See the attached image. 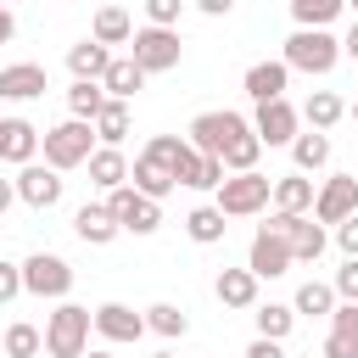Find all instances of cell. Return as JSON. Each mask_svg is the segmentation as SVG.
I'll return each mask as SVG.
<instances>
[{"label": "cell", "mask_w": 358, "mask_h": 358, "mask_svg": "<svg viewBox=\"0 0 358 358\" xmlns=\"http://www.w3.org/2000/svg\"><path fill=\"white\" fill-rule=\"evenodd\" d=\"M291 73H313V78H324L336 62H341V39L330 34V28H296L291 39H285V56H280Z\"/></svg>", "instance_id": "cell-1"}, {"label": "cell", "mask_w": 358, "mask_h": 358, "mask_svg": "<svg viewBox=\"0 0 358 358\" xmlns=\"http://www.w3.org/2000/svg\"><path fill=\"white\" fill-rule=\"evenodd\" d=\"M95 145H101V140H95V129H90L84 117H67V123H56V129H45V134H39V151H45V162H50L56 173L84 168Z\"/></svg>", "instance_id": "cell-2"}, {"label": "cell", "mask_w": 358, "mask_h": 358, "mask_svg": "<svg viewBox=\"0 0 358 358\" xmlns=\"http://www.w3.org/2000/svg\"><path fill=\"white\" fill-rule=\"evenodd\" d=\"M268 190H274V179H263L257 168L252 173H224V185L213 190V207L224 218H257L268 207Z\"/></svg>", "instance_id": "cell-3"}, {"label": "cell", "mask_w": 358, "mask_h": 358, "mask_svg": "<svg viewBox=\"0 0 358 358\" xmlns=\"http://www.w3.org/2000/svg\"><path fill=\"white\" fill-rule=\"evenodd\" d=\"M84 347H90V308L62 296L56 313L45 319V352L50 358H84Z\"/></svg>", "instance_id": "cell-4"}, {"label": "cell", "mask_w": 358, "mask_h": 358, "mask_svg": "<svg viewBox=\"0 0 358 358\" xmlns=\"http://www.w3.org/2000/svg\"><path fill=\"white\" fill-rule=\"evenodd\" d=\"M129 56L145 67V78H151V73H173V67H179V56H185L179 28H157V22L134 28V34H129Z\"/></svg>", "instance_id": "cell-5"}, {"label": "cell", "mask_w": 358, "mask_h": 358, "mask_svg": "<svg viewBox=\"0 0 358 358\" xmlns=\"http://www.w3.org/2000/svg\"><path fill=\"white\" fill-rule=\"evenodd\" d=\"M106 213L117 218V229H123V235H157V229H162V201L140 196L134 185L106 190Z\"/></svg>", "instance_id": "cell-6"}, {"label": "cell", "mask_w": 358, "mask_h": 358, "mask_svg": "<svg viewBox=\"0 0 358 358\" xmlns=\"http://www.w3.org/2000/svg\"><path fill=\"white\" fill-rule=\"evenodd\" d=\"M22 291L39 296V302H62V296L73 291V263L56 257V252H34V257H22Z\"/></svg>", "instance_id": "cell-7"}, {"label": "cell", "mask_w": 358, "mask_h": 358, "mask_svg": "<svg viewBox=\"0 0 358 358\" xmlns=\"http://www.w3.org/2000/svg\"><path fill=\"white\" fill-rule=\"evenodd\" d=\"M11 185H17V201H28L34 213H50V207L62 201V190H67V179H62L50 162H22Z\"/></svg>", "instance_id": "cell-8"}, {"label": "cell", "mask_w": 358, "mask_h": 358, "mask_svg": "<svg viewBox=\"0 0 358 358\" xmlns=\"http://www.w3.org/2000/svg\"><path fill=\"white\" fill-rule=\"evenodd\" d=\"M252 129H257V140H263V145H291V140H296V129H302V112H296L285 95H274V101H257Z\"/></svg>", "instance_id": "cell-9"}, {"label": "cell", "mask_w": 358, "mask_h": 358, "mask_svg": "<svg viewBox=\"0 0 358 358\" xmlns=\"http://www.w3.org/2000/svg\"><path fill=\"white\" fill-rule=\"evenodd\" d=\"M246 268L257 274V280H280V274H291V241L280 235V229H257L252 235V246H246Z\"/></svg>", "instance_id": "cell-10"}, {"label": "cell", "mask_w": 358, "mask_h": 358, "mask_svg": "<svg viewBox=\"0 0 358 358\" xmlns=\"http://www.w3.org/2000/svg\"><path fill=\"white\" fill-rule=\"evenodd\" d=\"M358 213V173H330L319 190H313V218L319 224H341Z\"/></svg>", "instance_id": "cell-11"}, {"label": "cell", "mask_w": 358, "mask_h": 358, "mask_svg": "<svg viewBox=\"0 0 358 358\" xmlns=\"http://www.w3.org/2000/svg\"><path fill=\"white\" fill-rule=\"evenodd\" d=\"M241 129H246V117H241V112H196V117H190V129H185V140H190L196 151L218 157V151L229 145V134H241Z\"/></svg>", "instance_id": "cell-12"}, {"label": "cell", "mask_w": 358, "mask_h": 358, "mask_svg": "<svg viewBox=\"0 0 358 358\" xmlns=\"http://www.w3.org/2000/svg\"><path fill=\"white\" fill-rule=\"evenodd\" d=\"M90 330H95L101 341L123 347V341H140V336H145V313H134L129 302H101V308L90 313Z\"/></svg>", "instance_id": "cell-13"}, {"label": "cell", "mask_w": 358, "mask_h": 358, "mask_svg": "<svg viewBox=\"0 0 358 358\" xmlns=\"http://www.w3.org/2000/svg\"><path fill=\"white\" fill-rule=\"evenodd\" d=\"M285 241H291V263H319L324 246H330V229H324L313 213H296L291 229H285Z\"/></svg>", "instance_id": "cell-14"}, {"label": "cell", "mask_w": 358, "mask_h": 358, "mask_svg": "<svg viewBox=\"0 0 358 358\" xmlns=\"http://www.w3.org/2000/svg\"><path fill=\"white\" fill-rule=\"evenodd\" d=\"M45 90H50V78H45L39 62H11V67H0V101H39Z\"/></svg>", "instance_id": "cell-15"}, {"label": "cell", "mask_w": 358, "mask_h": 358, "mask_svg": "<svg viewBox=\"0 0 358 358\" xmlns=\"http://www.w3.org/2000/svg\"><path fill=\"white\" fill-rule=\"evenodd\" d=\"M34 157H39V129H34L28 117H0V162L22 168V162H34Z\"/></svg>", "instance_id": "cell-16"}, {"label": "cell", "mask_w": 358, "mask_h": 358, "mask_svg": "<svg viewBox=\"0 0 358 358\" xmlns=\"http://www.w3.org/2000/svg\"><path fill=\"white\" fill-rule=\"evenodd\" d=\"M129 185H134L140 196H151V201H162V196H173V190H179L173 168H162V162H157V157H145V151L129 162Z\"/></svg>", "instance_id": "cell-17"}, {"label": "cell", "mask_w": 358, "mask_h": 358, "mask_svg": "<svg viewBox=\"0 0 358 358\" xmlns=\"http://www.w3.org/2000/svg\"><path fill=\"white\" fill-rule=\"evenodd\" d=\"M73 229H78V241L84 246H112L123 229H117V218L106 213V201H84L78 213H73Z\"/></svg>", "instance_id": "cell-18"}, {"label": "cell", "mask_w": 358, "mask_h": 358, "mask_svg": "<svg viewBox=\"0 0 358 358\" xmlns=\"http://www.w3.org/2000/svg\"><path fill=\"white\" fill-rule=\"evenodd\" d=\"M101 90H106L112 101H134V95L145 90V67H140L134 56H112L106 73H101Z\"/></svg>", "instance_id": "cell-19"}, {"label": "cell", "mask_w": 358, "mask_h": 358, "mask_svg": "<svg viewBox=\"0 0 358 358\" xmlns=\"http://www.w3.org/2000/svg\"><path fill=\"white\" fill-rule=\"evenodd\" d=\"M285 84H291V67H285V62H252V67L241 73V90H246L252 101H274V95H285Z\"/></svg>", "instance_id": "cell-20"}, {"label": "cell", "mask_w": 358, "mask_h": 358, "mask_svg": "<svg viewBox=\"0 0 358 358\" xmlns=\"http://www.w3.org/2000/svg\"><path fill=\"white\" fill-rule=\"evenodd\" d=\"M84 168H90V185H95V190H117V185H129V157H123V145H95Z\"/></svg>", "instance_id": "cell-21"}, {"label": "cell", "mask_w": 358, "mask_h": 358, "mask_svg": "<svg viewBox=\"0 0 358 358\" xmlns=\"http://www.w3.org/2000/svg\"><path fill=\"white\" fill-rule=\"evenodd\" d=\"M213 296H218L224 308H257V274H252V268H218Z\"/></svg>", "instance_id": "cell-22"}, {"label": "cell", "mask_w": 358, "mask_h": 358, "mask_svg": "<svg viewBox=\"0 0 358 358\" xmlns=\"http://www.w3.org/2000/svg\"><path fill=\"white\" fill-rule=\"evenodd\" d=\"M257 157H263V140H257V129H252V123H246L241 134H229V145L218 151L224 173H252V168H257Z\"/></svg>", "instance_id": "cell-23"}, {"label": "cell", "mask_w": 358, "mask_h": 358, "mask_svg": "<svg viewBox=\"0 0 358 358\" xmlns=\"http://www.w3.org/2000/svg\"><path fill=\"white\" fill-rule=\"evenodd\" d=\"M106 62H112V45H101V39H78V45H67V73H73V78H101Z\"/></svg>", "instance_id": "cell-24"}, {"label": "cell", "mask_w": 358, "mask_h": 358, "mask_svg": "<svg viewBox=\"0 0 358 358\" xmlns=\"http://www.w3.org/2000/svg\"><path fill=\"white\" fill-rule=\"evenodd\" d=\"M341 117H347V101H341L336 90H313V95L302 101V123H308V129H324V134H330Z\"/></svg>", "instance_id": "cell-25"}, {"label": "cell", "mask_w": 358, "mask_h": 358, "mask_svg": "<svg viewBox=\"0 0 358 358\" xmlns=\"http://www.w3.org/2000/svg\"><path fill=\"white\" fill-rule=\"evenodd\" d=\"M291 162H296V173H319L324 162H330V134L324 129H296V140H291Z\"/></svg>", "instance_id": "cell-26"}, {"label": "cell", "mask_w": 358, "mask_h": 358, "mask_svg": "<svg viewBox=\"0 0 358 358\" xmlns=\"http://www.w3.org/2000/svg\"><path fill=\"white\" fill-rule=\"evenodd\" d=\"M268 201H274L280 213H313V179H308V173H285V179H274Z\"/></svg>", "instance_id": "cell-27"}, {"label": "cell", "mask_w": 358, "mask_h": 358, "mask_svg": "<svg viewBox=\"0 0 358 358\" xmlns=\"http://www.w3.org/2000/svg\"><path fill=\"white\" fill-rule=\"evenodd\" d=\"M90 129H95L101 145H123V140H129V101H112V95H106V106L90 117Z\"/></svg>", "instance_id": "cell-28"}, {"label": "cell", "mask_w": 358, "mask_h": 358, "mask_svg": "<svg viewBox=\"0 0 358 358\" xmlns=\"http://www.w3.org/2000/svg\"><path fill=\"white\" fill-rule=\"evenodd\" d=\"M129 34H134V17L123 6H101L90 22V39H101V45H129Z\"/></svg>", "instance_id": "cell-29"}, {"label": "cell", "mask_w": 358, "mask_h": 358, "mask_svg": "<svg viewBox=\"0 0 358 358\" xmlns=\"http://www.w3.org/2000/svg\"><path fill=\"white\" fill-rule=\"evenodd\" d=\"M224 229H229V224H224V213H218L213 201H207V207H190V213H185V235H190L196 246H218V241H224Z\"/></svg>", "instance_id": "cell-30"}, {"label": "cell", "mask_w": 358, "mask_h": 358, "mask_svg": "<svg viewBox=\"0 0 358 358\" xmlns=\"http://www.w3.org/2000/svg\"><path fill=\"white\" fill-rule=\"evenodd\" d=\"M145 330L162 336V341H179V336L190 330V313H185L179 302H151V308H145Z\"/></svg>", "instance_id": "cell-31"}, {"label": "cell", "mask_w": 358, "mask_h": 358, "mask_svg": "<svg viewBox=\"0 0 358 358\" xmlns=\"http://www.w3.org/2000/svg\"><path fill=\"white\" fill-rule=\"evenodd\" d=\"M0 352H6V358H39V352H45V330L28 324V319H17V324H6Z\"/></svg>", "instance_id": "cell-32"}, {"label": "cell", "mask_w": 358, "mask_h": 358, "mask_svg": "<svg viewBox=\"0 0 358 358\" xmlns=\"http://www.w3.org/2000/svg\"><path fill=\"white\" fill-rule=\"evenodd\" d=\"M252 319H257V336L285 341V336H291V324H296V308H291V302H257V308H252Z\"/></svg>", "instance_id": "cell-33"}, {"label": "cell", "mask_w": 358, "mask_h": 358, "mask_svg": "<svg viewBox=\"0 0 358 358\" xmlns=\"http://www.w3.org/2000/svg\"><path fill=\"white\" fill-rule=\"evenodd\" d=\"M106 106V90H101V78H73V90H67V117H95Z\"/></svg>", "instance_id": "cell-34"}, {"label": "cell", "mask_w": 358, "mask_h": 358, "mask_svg": "<svg viewBox=\"0 0 358 358\" xmlns=\"http://www.w3.org/2000/svg\"><path fill=\"white\" fill-rule=\"evenodd\" d=\"M341 11H347V0H291L296 28H330Z\"/></svg>", "instance_id": "cell-35"}, {"label": "cell", "mask_w": 358, "mask_h": 358, "mask_svg": "<svg viewBox=\"0 0 358 358\" xmlns=\"http://www.w3.org/2000/svg\"><path fill=\"white\" fill-rule=\"evenodd\" d=\"M291 308H296V313H330V308H336V285H324V280H302Z\"/></svg>", "instance_id": "cell-36"}, {"label": "cell", "mask_w": 358, "mask_h": 358, "mask_svg": "<svg viewBox=\"0 0 358 358\" xmlns=\"http://www.w3.org/2000/svg\"><path fill=\"white\" fill-rule=\"evenodd\" d=\"M185 151H190V140H185V134H151V140H145V157H157L162 168H179V157H185Z\"/></svg>", "instance_id": "cell-37"}, {"label": "cell", "mask_w": 358, "mask_h": 358, "mask_svg": "<svg viewBox=\"0 0 358 358\" xmlns=\"http://www.w3.org/2000/svg\"><path fill=\"white\" fill-rule=\"evenodd\" d=\"M179 17H185V0H145V22H157V28H179Z\"/></svg>", "instance_id": "cell-38"}, {"label": "cell", "mask_w": 358, "mask_h": 358, "mask_svg": "<svg viewBox=\"0 0 358 358\" xmlns=\"http://www.w3.org/2000/svg\"><path fill=\"white\" fill-rule=\"evenodd\" d=\"M330 330L358 347V302H336V308H330Z\"/></svg>", "instance_id": "cell-39"}, {"label": "cell", "mask_w": 358, "mask_h": 358, "mask_svg": "<svg viewBox=\"0 0 358 358\" xmlns=\"http://www.w3.org/2000/svg\"><path fill=\"white\" fill-rule=\"evenodd\" d=\"M336 302H358V257H347L336 268Z\"/></svg>", "instance_id": "cell-40"}, {"label": "cell", "mask_w": 358, "mask_h": 358, "mask_svg": "<svg viewBox=\"0 0 358 358\" xmlns=\"http://www.w3.org/2000/svg\"><path fill=\"white\" fill-rule=\"evenodd\" d=\"M17 296H22V263H6L0 257V308L17 302Z\"/></svg>", "instance_id": "cell-41"}, {"label": "cell", "mask_w": 358, "mask_h": 358, "mask_svg": "<svg viewBox=\"0 0 358 358\" xmlns=\"http://www.w3.org/2000/svg\"><path fill=\"white\" fill-rule=\"evenodd\" d=\"M336 246H341V252H347V257H358V213H352V218H341V224H336Z\"/></svg>", "instance_id": "cell-42"}, {"label": "cell", "mask_w": 358, "mask_h": 358, "mask_svg": "<svg viewBox=\"0 0 358 358\" xmlns=\"http://www.w3.org/2000/svg\"><path fill=\"white\" fill-rule=\"evenodd\" d=\"M319 358H358V347H352L347 336H336V330H330V336H324V347H319Z\"/></svg>", "instance_id": "cell-43"}, {"label": "cell", "mask_w": 358, "mask_h": 358, "mask_svg": "<svg viewBox=\"0 0 358 358\" xmlns=\"http://www.w3.org/2000/svg\"><path fill=\"white\" fill-rule=\"evenodd\" d=\"M246 358H285V347H280V341H268V336H252Z\"/></svg>", "instance_id": "cell-44"}, {"label": "cell", "mask_w": 358, "mask_h": 358, "mask_svg": "<svg viewBox=\"0 0 358 358\" xmlns=\"http://www.w3.org/2000/svg\"><path fill=\"white\" fill-rule=\"evenodd\" d=\"M196 11H201V17H229L235 0H196Z\"/></svg>", "instance_id": "cell-45"}, {"label": "cell", "mask_w": 358, "mask_h": 358, "mask_svg": "<svg viewBox=\"0 0 358 358\" xmlns=\"http://www.w3.org/2000/svg\"><path fill=\"white\" fill-rule=\"evenodd\" d=\"M11 39H17V17L0 6V45H11Z\"/></svg>", "instance_id": "cell-46"}, {"label": "cell", "mask_w": 358, "mask_h": 358, "mask_svg": "<svg viewBox=\"0 0 358 358\" xmlns=\"http://www.w3.org/2000/svg\"><path fill=\"white\" fill-rule=\"evenodd\" d=\"M341 56H352V62H358V17H352V28H347V39H341Z\"/></svg>", "instance_id": "cell-47"}, {"label": "cell", "mask_w": 358, "mask_h": 358, "mask_svg": "<svg viewBox=\"0 0 358 358\" xmlns=\"http://www.w3.org/2000/svg\"><path fill=\"white\" fill-rule=\"evenodd\" d=\"M11 201H17V185H11V179H0V213H6Z\"/></svg>", "instance_id": "cell-48"}, {"label": "cell", "mask_w": 358, "mask_h": 358, "mask_svg": "<svg viewBox=\"0 0 358 358\" xmlns=\"http://www.w3.org/2000/svg\"><path fill=\"white\" fill-rule=\"evenodd\" d=\"M84 358H112V352L106 347H84Z\"/></svg>", "instance_id": "cell-49"}, {"label": "cell", "mask_w": 358, "mask_h": 358, "mask_svg": "<svg viewBox=\"0 0 358 358\" xmlns=\"http://www.w3.org/2000/svg\"><path fill=\"white\" fill-rule=\"evenodd\" d=\"M347 117H352V123H358V101H352V106H347Z\"/></svg>", "instance_id": "cell-50"}, {"label": "cell", "mask_w": 358, "mask_h": 358, "mask_svg": "<svg viewBox=\"0 0 358 358\" xmlns=\"http://www.w3.org/2000/svg\"><path fill=\"white\" fill-rule=\"evenodd\" d=\"M347 11H352V17H358V0H347Z\"/></svg>", "instance_id": "cell-51"}, {"label": "cell", "mask_w": 358, "mask_h": 358, "mask_svg": "<svg viewBox=\"0 0 358 358\" xmlns=\"http://www.w3.org/2000/svg\"><path fill=\"white\" fill-rule=\"evenodd\" d=\"M151 358H173V352H151Z\"/></svg>", "instance_id": "cell-52"}, {"label": "cell", "mask_w": 358, "mask_h": 358, "mask_svg": "<svg viewBox=\"0 0 358 358\" xmlns=\"http://www.w3.org/2000/svg\"><path fill=\"white\" fill-rule=\"evenodd\" d=\"M39 358H50V352H39Z\"/></svg>", "instance_id": "cell-53"}]
</instances>
